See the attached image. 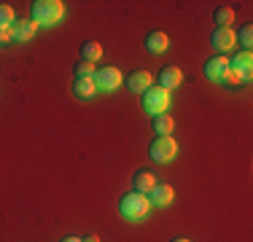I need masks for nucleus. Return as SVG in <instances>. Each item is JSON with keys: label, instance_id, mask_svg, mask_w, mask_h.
Masks as SVG:
<instances>
[{"label": "nucleus", "instance_id": "nucleus-1", "mask_svg": "<svg viewBox=\"0 0 253 242\" xmlns=\"http://www.w3.org/2000/svg\"><path fill=\"white\" fill-rule=\"evenodd\" d=\"M30 19L38 27H54L65 19V3L62 0H35L30 5Z\"/></svg>", "mask_w": 253, "mask_h": 242}, {"label": "nucleus", "instance_id": "nucleus-2", "mask_svg": "<svg viewBox=\"0 0 253 242\" xmlns=\"http://www.w3.org/2000/svg\"><path fill=\"white\" fill-rule=\"evenodd\" d=\"M148 213H151V202H148L146 194H137V191H126L122 199H119V215L124 221H143Z\"/></svg>", "mask_w": 253, "mask_h": 242}, {"label": "nucleus", "instance_id": "nucleus-3", "mask_svg": "<svg viewBox=\"0 0 253 242\" xmlns=\"http://www.w3.org/2000/svg\"><path fill=\"white\" fill-rule=\"evenodd\" d=\"M253 76V54L251 51H237L232 59H229V73H226V81L232 86H240V83L251 81Z\"/></svg>", "mask_w": 253, "mask_h": 242}, {"label": "nucleus", "instance_id": "nucleus-4", "mask_svg": "<svg viewBox=\"0 0 253 242\" xmlns=\"http://www.w3.org/2000/svg\"><path fill=\"white\" fill-rule=\"evenodd\" d=\"M170 102H172V97L170 92H165V89H159L154 83L151 89H146V92L140 94V105H143V111L148 113V116H162V113H167V108H170Z\"/></svg>", "mask_w": 253, "mask_h": 242}, {"label": "nucleus", "instance_id": "nucleus-5", "mask_svg": "<svg viewBox=\"0 0 253 242\" xmlns=\"http://www.w3.org/2000/svg\"><path fill=\"white\" fill-rule=\"evenodd\" d=\"M148 156L156 161V164H167L178 156V140L172 135H156L151 145H148Z\"/></svg>", "mask_w": 253, "mask_h": 242}, {"label": "nucleus", "instance_id": "nucleus-6", "mask_svg": "<svg viewBox=\"0 0 253 242\" xmlns=\"http://www.w3.org/2000/svg\"><path fill=\"white\" fill-rule=\"evenodd\" d=\"M92 81H94V86H97V92H116V89L124 83V76H122V70H119V68L108 65V68L94 70Z\"/></svg>", "mask_w": 253, "mask_h": 242}, {"label": "nucleus", "instance_id": "nucleus-7", "mask_svg": "<svg viewBox=\"0 0 253 242\" xmlns=\"http://www.w3.org/2000/svg\"><path fill=\"white\" fill-rule=\"evenodd\" d=\"M205 78L210 83H224L226 81V73H229V57L224 54H213V57L205 62Z\"/></svg>", "mask_w": 253, "mask_h": 242}, {"label": "nucleus", "instance_id": "nucleus-8", "mask_svg": "<svg viewBox=\"0 0 253 242\" xmlns=\"http://www.w3.org/2000/svg\"><path fill=\"white\" fill-rule=\"evenodd\" d=\"M210 43H213V48L218 54L226 57V54L234 51V46H237V35H234L232 27H215L213 35H210Z\"/></svg>", "mask_w": 253, "mask_h": 242}, {"label": "nucleus", "instance_id": "nucleus-9", "mask_svg": "<svg viewBox=\"0 0 253 242\" xmlns=\"http://www.w3.org/2000/svg\"><path fill=\"white\" fill-rule=\"evenodd\" d=\"M180 83H183V70L175 68V65H167V68L159 73V78H156V86L165 89V92H175Z\"/></svg>", "mask_w": 253, "mask_h": 242}, {"label": "nucleus", "instance_id": "nucleus-10", "mask_svg": "<svg viewBox=\"0 0 253 242\" xmlns=\"http://www.w3.org/2000/svg\"><path fill=\"white\" fill-rule=\"evenodd\" d=\"M35 33H38V24L33 19H16L11 24V40H16V43H27Z\"/></svg>", "mask_w": 253, "mask_h": 242}, {"label": "nucleus", "instance_id": "nucleus-11", "mask_svg": "<svg viewBox=\"0 0 253 242\" xmlns=\"http://www.w3.org/2000/svg\"><path fill=\"white\" fill-rule=\"evenodd\" d=\"M172 199H175V189L167 183H156L154 191L148 194V202H151V207H170Z\"/></svg>", "mask_w": 253, "mask_h": 242}, {"label": "nucleus", "instance_id": "nucleus-12", "mask_svg": "<svg viewBox=\"0 0 253 242\" xmlns=\"http://www.w3.org/2000/svg\"><path fill=\"white\" fill-rule=\"evenodd\" d=\"M126 86H129V92L143 94L146 89L154 86V78H151V73H146V70H135V73H129V78H126Z\"/></svg>", "mask_w": 253, "mask_h": 242}, {"label": "nucleus", "instance_id": "nucleus-13", "mask_svg": "<svg viewBox=\"0 0 253 242\" xmlns=\"http://www.w3.org/2000/svg\"><path fill=\"white\" fill-rule=\"evenodd\" d=\"M167 48H170V38H167V33L154 30V33L146 35V51L148 54H165Z\"/></svg>", "mask_w": 253, "mask_h": 242}, {"label": "nucleus", "instance_id": "nucleus-14", "mask_svg": "<svg viewBox=\"0 0 253 242\" xmlns=\"http://www.w3.org/2000/svg\"><path fill=\"white\" fill-rule=\"evenodd\" d=\"M154 186H156V175L151 172V169H137L135 172V191L148 197V194L154 191Z\"/></svg>", "mask_w": 253, "mask_h": 242}, {"label": "nucleus", "instance_id": "nucleus-15", "mask_svg": "<svg viewBox=\"0 0 253 242\" xmlns=\"http://www.w3.org/2000/svg\"><path fill=\"white\" fill-rule=\"evenodd\" d=\"M73 94L78 100H92L94 94H97V86H94L92 78H76L73 81Z\"/></svg>", "mask_w": 253, "mask_h": 242}, {"label": "nucleus", "instance_id": "nucleus-16", "mask_svg": "<svg viewBox=\"0 0 253 242\" xmlns=\"http://www.w3.org/2000/svg\"><path fill=\"white\" fill-rule=\"evenodd\" d=\"M154 132L156 135H172V129H175V121H172L170 113H162V116H154Z\"/></svg>", "mask_w": 253, "mask_h": 242}, {"label": "nucleus", "instance_id": "nucleus-17", "mask_svg": "<svg viewBox=\"0 0 253 242\" xmlns=\"http://www.w3.org/2000/svg\"><path fill=\"white\" fill-rule=\"evenodd\" d=\"M102 57V46L97 43V40H86V43L81 46V59L84 62H97V59Z\"/></svg>", "mask_w": 253, "mask_h": 242}, {"label": "nucleus", "instance_id": "nucleus-18", "mask_svg": "<svg viewBox=\"0 0 253 242\" xmlns=\"http://www.w3.org/2000/svg\"><path fill=\"white\" fill-rule=\"evenodd\" d=\"M213 22H215V27H232L234 24V8H229V5L215 8L213 11Z\"/></svg>", "mask_w": 253, "mask_h": 242}, {"label": "nucleus", "instance_id": "nucleus-19", "mask_svg": "<svg viewBox=\"0 0 253 242\" xmlns=\"http://www.w3.org/2000/svg\"><path fill=\"white\" fill-rule=\"evenodd\" d=\"M16 22L14 16V8L8 3H0V30H11V24Z\"/></svg>", "mask_w": 253, "mask_h": 242}, {"label": "nucleus", "instance_id": "nucleus-20", "mask_svg": "<svg viewBox=\"0 0 253 242\" xmlns=\"http://www.w3.org/2000/svg\"><path fill=\"white\" fill-rule=\"evenodd\" d=\"M234 35H237L240 48H243V51H251V46H253V27L251 24H245V27L240 30V33H234Z\"/></svg>", "mask_w": 253, "mask_h": 242}, {"label": "nucleus", "instance_id": "nucleus-21", "mask_svg": "<svg viewBox=\"0 0 253 242\" xmlns=\"http://www.w3.org/2000/svg\"><path fill=\"white\" fill-rule=\"evenodd\" d=\"M73 70H76V78H92V76H94V70H97V68H94L92 62H84V59H81V62H78Z\"/></svg>", "mask_w": 253, "mask_h": 242}, {"label": "nucleus", "instance_id": "nucleus-22", "mask_svg": "<svg viewBox=\"0 0 253 242\" xmlns=\"http://www.w3.org/2000/svg\"><path fill=\"white\" fill-rule=\"evenodd\" d=\"M5 40H11V30H0V43H5Z\"/></svg>", "mask_w": 253, "mask_h": 242}, {"label": "nucleus", "instance_id": "nucleus-23", "mask_svg": "<svg viewBox=\"0 0 253 242\" xmlns=\"http://www.w3.org/2000/svg\"><path fill=\"white\" fill-rule=\"evenodd\" d=\"M59 242H84V240H81V237H62Z\"/></svg>", "mask_w": 253, "mask_h": 242}, {"label": "nucleus", "instance_id": "nucleus-24", "mask_svg": "<svg viewBox=\"0 0 253 242\" xmlns=\"http://www.w3.org/2000/svg\"><path fill=\"white\" fill-rule=\"evenodd\" d=\"M84 242H100L97 234H89V237H84Z\"/></svg>", "mask_w": 253, "mask_h": 242}, {"label": "nucleus", "instance_id": "nucleus-25", "mask_svg": "<svg viewBox=\"0 0 253 242\" xmlns=\"http://www.w3.org/2000/svg\"><path fill=\"white\" fill-rule=\"evenodd\" d=\"M170 242H191V240H186V237H175V240H170Z\"/></svg>", "mask_w": 253, "mask_h": 242}]
</instances>
